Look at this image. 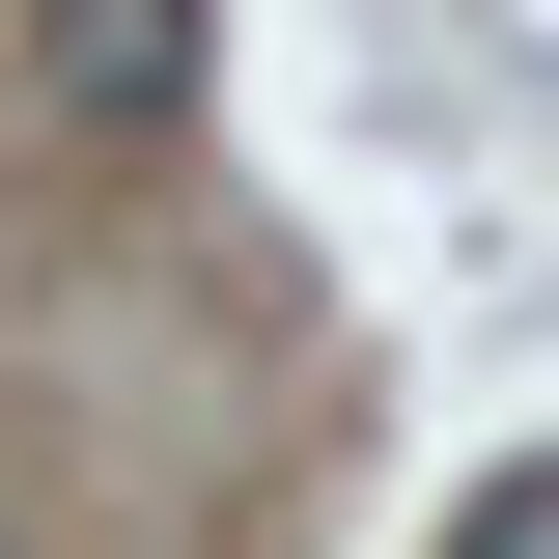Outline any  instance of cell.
Wrapping results in <instances>:
<instances>
[{
  "label": "cell",
  "instance_id": "obj_1",
  "mask_svg": "<svg viewBox=\"0 0 559 559\" xmlns=\"http://www.w3.org/2000/svg\"><path fill=\"white\" fill-rule=\"evenodd\" d=\"M28 84H57L84 140H140V112H197V0H28Z\"/></svg>",
  "mask_w": 559,
  "mask_h": 559
},
{
  "label": "cell",
  "instance_id": "obj_2",
  "mask_svg": "<svg viewBox=\"0 0 559 559\" xmlns=\"http://www.w3.org/2000/svg\"><path fill=\"white\" fill-rule=\"evenodd\" d=\"M448 559H559V476H476V503H448Z\"/></svg>",
  "mask_w": 559,
  "mask_h": 559
}]
</instances>
